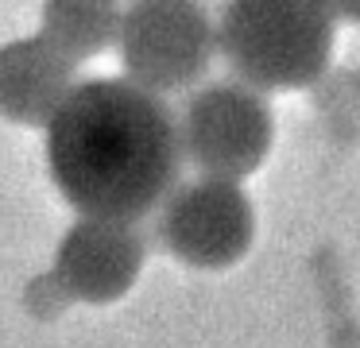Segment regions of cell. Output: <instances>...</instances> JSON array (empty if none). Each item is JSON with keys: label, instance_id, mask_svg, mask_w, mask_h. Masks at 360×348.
Returning a JSON list of instances; mask_svg holds the SVG:
<instances>
[{"label": "cell", "instance_id": "obj_4", "mask_svg": "<svg viewBox=\"0 0 360 348\" xmlns=\"http://www.w3.org/2000/svg\"><path fill=\"white\" fill-rule=\"evenodd\" d=\"M136 271H140V240L132 224L82 217L58 240L51 275L66 286L70 298L101 306L132 286Z\"/></svg>", "mask_w": 360, "mask_h": 348}, {"label": "cell", "instance_id": "obj_6", "mask_svg": "<svg viewBox=\"0 0 360 348\" xmlns=\"http://www.w3.org/2000/svg\"><path fill=\"white\" fill-rule=\"evenodd\" d=\"M120 15L124 12L105 0H51L39 12V35L51 39L78 66L120 35Z\"/></svg>", "mask_w": 360, "mask_h": 348}, {"label": "cell", "instance_id": "obj_7", "mask_svg": "<svg viewBox=\"0 0 360 348\" xmlns=\"http://www.w3.org/2000/svg\"><path fill=\"white\" fill-rule=\"evenodd\" d=\"M66 302H70V294H66V286L58 283L55 275H35L32 283H27L24 290V309L32 317H39V321H47V317H58L66 309Z\"/></svg>", "mask_w": 360, "mask_h": 348}, {"label": "cell", "instance_id": "obj_2", "mask_svg": "<svg viewBox=\"0 0 360 348\" xmlns=\"http://www.w3.org/2000/svg\"><path fill=\"white\" fill-rule=\"evenodd\" d=\"M217 43L225 62L256 85H302L326 66L329 12L318 4H240L221 8Z\"/></svg>", "mask_w": 360, "mask_h": 348}, {"label": "cell", "instance_id": "obj_3", "mask_svg": "<svg viewBox=\"0 0 360 348\" xmlns=\"http://www.w3.org/2000/svg\"><path fill=\"white\" fill-rule=\"evenodd\" d=\"M117 46L128 82L151 93L182 89L210 58V23L194 4H132L120 15Z\"/></svg>", "mask_w": 360, "mask_h": 348}, {"label": "cell", "instance_id": "obj_1", "mask_svg": "<svg viewBox=\"0 0 360 348\" xmlns=\"http://www.w3.org/2000/svg\"><path fill=\"white\" fill-rule=\"evenodd\" d=\"M51 182L82 217L136 224L182 170V131L159 93L128 77H86L47 124Z\"/></svg>", "mask_w": 360, "mask_h": 348}, {"label": "cell", "instance_id": "obj_5", "mask_svg": "<svg viewBox=\"0 0 360 348\" xmlns=\"http://www.w3.org/2000/svg\"><path fill=\"white\" fill-rule=\"evenodd\" d=\"M74 62L43 35L0 43V116L24 128H47L74 89Z\"/></svg>", "mask_w": 360, "mask_h": 348}]
</instances>
